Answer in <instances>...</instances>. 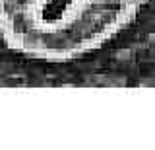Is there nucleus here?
Wrapping results in <instances>:
<instances>
[{"label": "nucleus", "mask_w": 155, "mask_h": 150, "mask_svg": "<svg viewBox=\"0 0 155 150\" xmlns=\"http://www.w3.org/2000/svg\"><path fill=\"white\" fill-rule=\"evenodd\" d=\"M149 0H0V39L21 57L68 62L122 33Z\"/></svg>", "instance_id": "nucleus-1"}]
</instances>
